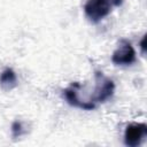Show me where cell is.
Masks as SVG:
<instances>
[{"mask_svg":"<svg viewBox=\"0 0 147 147\" xmlns=\"http://www.w3.org/2000/svg\"><path fill=\"white\" fill-rule=\"evenodd\" d=\"M122 3L123 0H87L84 6V13L92 23H98L107 17L113 8L119 7Z\"/></svg>","mask_w":147,"mask_h":147,"instance_id":"obj_1","label":"cell"},{"mask_svg":"<svg viewBox=\"0 0 147 147\" xmlns=\"http://www.w3.org/2000/svg\"><path fill=\"white\" fill-rule=\"evenodd\" d=\"M94 79H95L94 92L88 101L96 106V103H103L113 96L115 92V84L110 78L106 77L101 71H95Z\"/></svg>","mask_w":147,"mask_h":147,"instance_id":"obj_2","label":"cell"},{"mask_svg":"<svg viewBox=\"0 0 147 147\" xmlns=\"http://www.w3.org/2000/svg\"><path fill=\"white\" fill-rule=\"evenodd\" d=\"M137 55L132 44L125 39H122L118 47L111 55V62L115 65H131L136 62Z\"/></svg>","mask_w":147,"mask_h":147,"instance_id":"obj_3","label":"cell"},{"mask_svg":"<svg viewBox=\"0 0 147 147\" xmlns=\"http://www.w3.org/2000/svg\"><path fill=\"white\" fill-rule=\"evenodd\" d=\"M147 137V125L145 123L129 124L124 132V144L127 147H138Z\"/></svg>","mask_w":147,"mask_h":147,"instance_id":"obj_4","label":"cell"},{"mask_svg":"<svg viewBox=\"0 0 147 147\" xmlns=\"http://www.w3.org/2000/svg\"><path fill=\"white\" fill-rule=\"evenodd\" d=\"M79 87H80L79 83H77V82L72 83L69 87H67V88L63 90V98L72 107H76V108H79V109H83V110H92V109H94L96 107L95 105H93L90 101L82 100L78 96V90H79Z\"/></svg>","mask_w":147,"mask_h":147,"instance_id":"obj_5","label":"cell"},{"mask_svg":"<svg viewBox=\"0 0 147 147\" xmlns=\"http://www.w3.org/2000/svg\"><path fill=\"white\" fill-rule=\"evenodd\" d=\"M0 86L6 91H10L17 86V77L11 68H6L0 74Z\"/></svg>","mask_w":147,"mask_h":147,"instance_id":"obj_6","label":"cell"},{"mask_svg":"<svg viewBox=\"0 0 147 147\" xmlns=\"http://www.w3.org/2000/svg\"><path fill=\"white\" fill-rule=\"evenodd\" d=\"M11 136L13 138H18L24 133V127H23V123L21 121H14L11 123Z\"/></svg>","mask_w":147,"mask_h":147,"instance_id":"obj_7","label":"cell"},{"mask_svg":"<svg viewBox=\"0 0 147 147\" xmlns=\"http://www.w3.org/2000/svg\"><path fill=\"white\" fill-rule=\"evenodd\" d=\"M145 41H146V34L142 36L141 40H140V48H141V53L145 54L146 53V46H145Z\"/></svg>","mask_w":147,"mask_h":147,"instance_id":"obj_8","label":"cell"}]
</instances>
